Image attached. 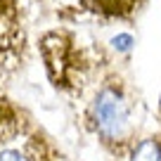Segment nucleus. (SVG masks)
<instances>
[{
  "instance_id": "obj_3",
  "label": "nucleus",
  "mask_w": 161,
  "mask_h": 161,
  "mask_svg": "<svg viewBox=\"0 0 161 161\" xmlns=\"http://www.w3.org/2000/svg\"><path fill=\"white\" fill-rule=\"evenodd\" d=\"M130 161H161V145L156 140H142L135 147Z\"/></svg>"
},
{
  "instance_id": "obj_4",
  "label": "nucleus",
  "mask_w": 161,
  "mask_h": 161,
  "mask_svg": "<svg viewBox=\"0 0 161 161\" xmlns=\"http://www.w3.org/2000/svg\"><path fill=\"white\" fill-rule=\"evenodd\" d=\"M114 47H116V50H121V52H128L133 47V36L130 33H119L114 38Z\"/></svg>"
},
{
  "instance_id": "obj_2",
  "label": "nucleus",
  "mask_w": 161,
  "mask_h": 161,
  "mask_svg": "<svg viewBox=\"0 0 161 161\" xmlns=\"http://www.w3.org/2000/svg\"><path fill=\"white\" fill-rule=\"evenodd\" d=\"M0 161H45L40 152L38 140H29L26 145H17L10 140L5 147H0Z\"/></svg>"
},
{
  "instance_id": "obj_1",
  "label": "nucleus",
  "mask_w": 161,
  "mask_h": 161,
  "mask_svg": "<svg viewBox=\"0 0 161 161\" xmlns=\"http://www.w3.org/2000/svg\"><path fill=\"white\" fill-rule=\"evenodd\" d=\"M92 119L100 135H104L107 140L121 137L130 119V107H128L126 95L114 86H104L92 102Z\"/></svg>"
}]
</instances>
